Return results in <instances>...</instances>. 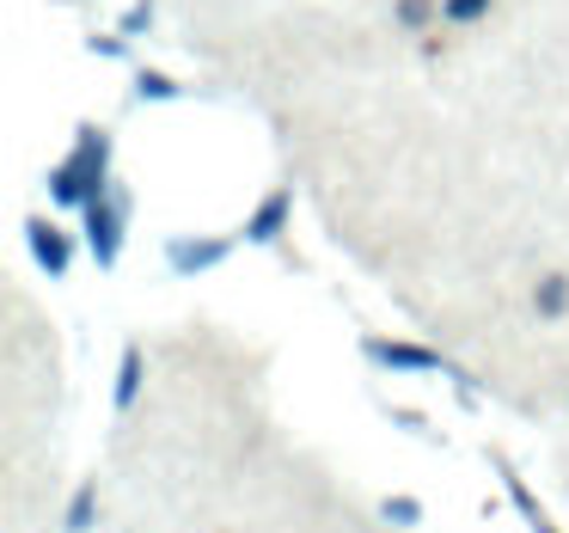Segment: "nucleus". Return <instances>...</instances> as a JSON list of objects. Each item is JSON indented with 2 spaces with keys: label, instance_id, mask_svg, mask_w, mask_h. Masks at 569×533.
I'll use <instances>...</instances> for the list:
<instances>
[{
  "label": "nucleus",
  "instance_id": "nucleus-2",
  "mask_svg": "<svg viewBox=\"0 0 569 533\" xmlns=\"http://www.w3.org/2000/svg\"><path fill=\"white\" fill-rule=\"evenodd\" d=\"M129 190L123 185H111L99 203H87L80 209V234H87V251H92V264L99 270H117V258H123V234H129Z\"/></svg>",
  "mask_w": 569,
  "mask_h": 533
},
{
  "label": "nucleus",
  "instance_id": "nucleus-4",
  "mask_svg": "<svg viewBox=\"0 0 569 533\" xmlns=\"http://www.w3.org/2000/svg\"><path fill=\"white\" fill-rule=\"evenodd\" d=\"M233 258V239L227 234H172L166 239V264L178 276H202V270H221Z\"/></svg>",
  "mask_w": 569,
  "mask_h": 533
},
{
  "label": "nucleus",
  "instance_id": "nucleus-9",
  "mask_svg": "<svg viewBox=\"0 0 569 533\" xmlns=\"http://www.w3.org/2000/svg\"><path fill=\"white\" fill-rule=\"evenodd\" d=\"M99 509H104L99 478H80L74 496L62 503V533H92V527H99Z\"/></svg>",
  "mask_w": 569,
  "mask_h": 533
},
{
  "label": "nucleus",
  "instance_id": "nucleus-5",
  "mask_svg": "<svg viewBox=\"0 0 569 533\" xmlns=\"http://www.w3.org/2000/svg\"><path fill=\"white\" fill-rule=\"evenodd\" d=\"M288 221H295V190H288V185H276L270 197H263L258 209L246 215V227H239V239H246V246H282Z\"/></svg>",
  "mask_w": 569,
  "mask_h": 533
},
{
  "label": "nucleus",
  "instance_id": "nucleus-8",
  "mask_svg": "<svg viewBox=\"0 0 569 533\" xmlns=\"http://www.w3.org/2000/svg\"><path fill=\"white\" fill-rule=\"evenodd\" d=\"M141 386H148V349H141L136 337H129V344H123V356H117V386H111L117 417H123V411H136Z\"/></svg>",
  "mask_w": 569,
  "mask_h": 533
},
{
  "label": "nucleus",
  "instance_id": "nucleus-11",
  "mask_svg": "<svg viewBox=\"0 0 569 533\" xmlns=\"http://www.w3.org/2000/svg\"><path fill=\"white\" fill-rule=\"evenodd\" d=\"M532 313H539V319H563L569 313V270H545L539 283H532Z\"/></svg>",
  "mask_w": 569,
  "mask_h": 533
},
{
  "label": "nucleus",
  "instance_id": "nucleus-10",
  "mask_svg": "<svg viewBox=\"0 0 569 533\" xmlns=\"http://www.w3.org/2000/svg\"><path fill=\"white\" fill-rule=\"evenodd\" d=\"M380 521H386V527H398V533H417L422 521H429V503L410 496V491H386L380 496Z\"/></svg>",
  "mask_w": 569,
  "mask_h": 533
},
{
  "label": "nucleus",
  "instance_id": "nucleus-13",
  "mask_svg": "<svg viewBox=\"0 0 569 533\" xmlns=\"http://www.w3.org/2000/svg\"><path fill=\"white\" fill-rule=\"evenodd\" d=\"M441 13L453 19V26H478V19L490 13V0H441Z\"/></svg>",
  "mask_w": 569,
  "mask_h": 533
},
{
  "label": "nucleus",
  "instance_id": "nucleus-3",
  "mask_svg": "<svg viewBox=\"0 0 569 533\" xmlns=\"http://www.w3.org/2000/svg\"><path fill=\"white\" fill-rule=\"evenodd\" d=\"M361 356H368L373 368H392V374H453V362H447L441 349L410 344V337H380V332H368V337H361Z\"/></svg>",
  "mask_w": 569,
  "mask_h": 533
},
{
  "label": "nucleus",
  "instance_id": "nucleus-7",
  "mask_svg": "<svg viewBox=\"0 0 569 533\" xmlns=\"http://www.w3.org/2000/svg\"><path fill=\"white\" fill-rule=\"evenodd\" d=\"M490 466L502 472V491H508V503L520 509V521H527V533H563V527L551 521V509H545L539 496H532V484L520 478V466H515V460H508V454H490Z\"/></svg>",
  "mask_w": 569,
  "mask_h": 533
},
{
  "label": "nucleus",
  "instance_id": "nucleus-1",
  "mask_svg": "<svg viewBox=\"0 0 569 533\" xmlns=\"http://www.w3.org/2000/svg\"><path fill=\"white\" fill-rule=\"evenodd\" d=\"M111 190V129L80 124L74 129V154L62 166H50V203L56 209H87Z\"/></svg>",
  "mask_w": 569,
  "mask_h": 533
},
{
  "label": "nucleus",
  "instance_id": "nucleus-16",
  "mask_svg": "<svg viewBox=\"0 0 569 533\" xmlns=\"http://www.w3.org/2000/svg\"><path fill=\"white\" fill-rule=\"evenodd\" d=\"M148 19H153V13H148V0H141L136 13H129V19H123V31H129V38H136V31H148Z\"/></svg>",
  "mask_w": 569,
  "mask_h": 533
},
{
  "label": "nucleus",
  "instance_id": "nucleus-12",
  "mask_svg": "<svg viewBox=\"0 0 569 533\" xmlns=\"http://www.w3.org/2000/svg\"><path fill=\"white\" fill-rule=\"evenodd\" d=\"M178 92H184V87H178L172 75H160V68H141V75H136V99H153V105H172Z\"/></svg>",
  "mask_w": 569,
  "mask_h": 533
},
{
  "label": "nucleus",
  "instance_id": "nucleus-15",
  "mask_svg": "<svg viewBox=\"0 0 569 533\" xmlns=\"http://www.w3.org/2000/svg\"><path fill=\"white\" fill-rule=\"evenodd\" d=\"M392 423H398V430H410V435H429V417H422V411H405V405H398ZM429 442H435V435H429Z\"/></svg>",
  "mask_w": 569,
  "mask_h": 533
},
{
  "label": "nucleus",
  "instance_id": "nucleus-17",
  "mask_svg": "<svg viewBox=\"0 0 569 533\" xmlns=\"http://www.w3.org/2000/svg\"><path fill=\"white\" fill-rule=\"evenodd\" d=\"M209 533H233V527H209Z\"/></svg>",
  "mask_w": 569,
  "mask_h": 533
},
{
  "label": "nucleus",
  "instance_id": "nucleus-6",
  "mask_svg": "<svg viewBox=\"0 0 569 533\" xmlns=\"http://www.w3.org/2000/svg\"><path fill=\"white\" fill-rule=\"evenodd\" d=\"M26 246H31V258H38V270L56 276V283H62L68 264H74V234H62L50 215H31L26 221Z\"/></svg>",
  "mask_w": 569,
  "mask_h": 533
},
{
  "label": "nucleus",
  "instance_id": "nucleus-14",
  "mask_svg": "<svg viewBox=\"0 0 569 533\" xmlns=\"http://www.w3.org/2000/svg\"><path fill=\"white\" fill-rule=\"evenodd\" d=\"M435 19V0H398V26H410V31H422Z\"/></svg>",
  "mask_w": 569,
  "mask_h": 533
}]
</instances>
